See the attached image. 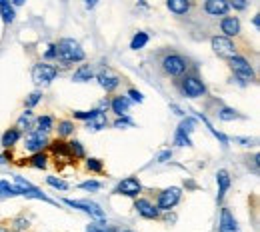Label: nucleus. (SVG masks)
Returning <instances> with one entry per match:
<instances>
[{"instance_id": "11", "label": "nucleus", "mask_w": 260, "mask_h": 232, "mask_svg": "<svg viewBox=\"0 0 260 232\" xmlns=\"http://www.w3.org/2000/svg\"><path fill=\"white\" fill-rule=\"evenodd\" d=\"M64 204H66V206H72V208H78V210H82V212H86V214H90L92 218L104 220V210L100 208V204H96V202H90V200H70V198H66Z\"/></svg>"}, {"instance_id": "45", "label": "nucleus", "mask_w": 260, "mask_h": 232, "mask_svg": "<svg viewBox=\"0 0 260 232\" xmlns=\"http://www.w3.org/2000/svg\"><path fill=\"white\" fill-rule=\"evenodd\" d=\"M10 2H12V6H22L26 0H10Z\"/></svg>"}, {"instance_id": "9", "label": "nucleus", "mask_w": 260, "mask_h": 232, "mask_svg": "<svg viewBox=\"0 0 260 232\" xmlns=\"http://www.w3.org/2000/svg\"><path fill=\"white\" fill-rule=\"evenodd\" d=\"M180 196H182V190H180L178 186H170V188H166V190H162V192L158 194V200H156V208L166 212V210L174 208V206L180 202Z\"/></svg>"}, {"instance_id": "16", "label": "nucleus", "mask_w": 260, "mask_h": 232, "mask_svg": "<svg viewBox=\"0 0 260 232\" xmlns=\"http://www.w3.org/2000/svg\"><path fill=\"white\" fill-rule=\"evenodd\" d=\"M204 10L208 16H226L230 4H228V0H206Z\"/></svg>"}, {"instance_id": "32", "label": "nucleus", "mask_w": 260, "mask_h": 232, "mask_svg": "<svg viewBox=\"0 0 260 232\" xmlns=\"http://www.w3.org/2000/svg\"><path fill=\"white\" fill-rule=\"evenodd\" d=\"M58 136L60 138H66V136H70V134H74V122H70V120H62V122H58Z\"/></svg>"}, {"instance_id": "15", "label": "nucleus", "mask_w": 260, "mask_h": 232, "mask_svg": "<svg viewBox=\"0 0 260 232\" xmlns=\"http://www.w3.org/2000/svg\"><path fill=\"white\" fill-rule=\"evenodd\" d=\"M96 80H98V84H100L106 92L116 90V88H118V84H120V78H118L116 74H112L110 70H102V72H98Z\"/></svg>"}, {"instance_id": "47", "label": "nucleus", "mask_w": 260, "mask_h": 232, "mask_svg": "<svg viewBox=\"0 0 260 232\" xmlns=\"http://www.w3.org/2000/svg\"><path fill=\"white\" fill-rule=\"evenodd\" d=\"M122 232H132V230H122Z\"/></svg>"}, {"instance_id": "13", "label": "nucleus", "mask_w": 260, "mask_h": 232, "mask_svg": "<svg viewBox=\"0 0 260 232\" xmlns=\"http://www.w3.org/2000/svg\"><path fill=\"white\" fill-rule=\"evenodd\" d=\"M134 208H136V212L142 216V218H148V220H154V218H158V208L150 202V200L146 198H138L134 202Z\"/></svg>"}, {"instance_id": "39", "label": "nucleus", "mask_w": 260, "mask_h": 232, "mask_svg": "<svg viewBox=\"0 0 260 232\" xmlns=\"http://www.w3.org/2000/svg\"><path fill=\"white\" fill-rule=\"evenodd\" d=\"M40 98H42V92H38V90H36V92H32V94L26 98V106H28V108H32V106H36V104L40 102Z\"/></svg>"}, {"instance_id": "33", "label": "nucleus", "mask_w": 260, "mask_h": 232, "mask_svg": "<svg viewBox=\"0 0 260 232\" xmlns=\"http://www.w3.org/2000/svg\"><path fill=\"white\" fill-rule=\"evenodd\" d=\"M46 184L52 186V188H56V190H68V182L56 178V176H48V178H46Z\"/></svg>"}, {"instance_id": "22", "label": "nucleus", "mask_w": 260, "mask_h": 232, "mask_svg": "<svg viewBox=\"0 0 260 232\" xmlns=\"http://www.w3.org/2000/svg\"><path fill=\"white\" fill-rule=\"evenodd\" d=\"M0 16L4 20V24H12L14 18H16V12H14V6L10 0H0Z\"/></svg>"}, {"instance_id": "30", "label": "nucleus", "mask_w": 260, "mask_h": 232, "mask_svg": "<svg viewBox=\"0 0 260 232\" xmlns=\"http://www.w3.org/2000/svg\"><path fill=\"white\" fill-rule=\"evenodd\" d=\"M36 122H38V130H42V132H50L52 130V126H54V120H52V116H48V114H44V116H38L36 118Z\"/></svg>"}, {"instance_id": "26", "label": "nucleus", "mask_w": 260, "mask_h": 232, "mask_svg": "<svg viewBox=\"0 0 260 232\" xmlns=\"http://www.w3.org/2000/svg\"><path fill=\"white\" fill-rule=\"evenodd\" d=\"M32 122H34V114L32 110L28 108L26 112H22V116L18 118V122H16V128L22 132V130H32Z\"/></svg>"}, {"instance_id": "40", "label": "nucleus", "mask_w": 260, "mask_h": 232, "mask_svg": "<svg viewBox=\"0 0 260 232\" xmlns=\"http://www.w3.org/2000/svg\"><path fill=\"white\" fill-rule=\"evenodd\" d=\"M92 114H94V110H78V112H74V118H76V120H84V122H86Z\"/></svg>"}, {"instance_id": "19", "label": "nucleus", "mask_w": 260, "mask_h": 232, "mask_svg": "<svg viewBox=\"0 0 260 232\" xmlns=\"http://www.w3.org/2000/svg\"><path fill=\"white\" fill-rule=\"evenodd\" d=\"M216 184H218V202H222L224 196H226L228 188H230V184H232L230 174H228L226 170H218L216 172Z\"/></svg>"}, {"instance_id": "10", "label": "nucleus", "mask_w": 260, "mask_h": 232, "mask_svg": "<svg viewBox=\"0 0 260 232\" xmlns=\"http://www.w3.org/2000/svg\"><path fill=\"white\" fill-rule=\"evenodd\" d=\"M58 76V68L46 62H40L32 68V80L36 84H50Z\"/></svg>"}, {"instance_id": "28", "label": "nucleus", "mask_w": 260, "mask_h": 232, "mask_svg": "<svg viewBox=\"0 0 260 232\" xmlns=\"http://www.w3.org/2000/svg\"><path fill=\"white\" fill-rule=\"evenodd\" d=\"M148 44V34L146 32H136L132 36V40H130V48L132 50H140V48H144Z\"/></svg>"}, {"instance_id": "14", "label": "nucleus", "mask_w": 260, "mask_h": 232, "mask_svg": "<svg viewBox=\"0 0 260 232\" xmlns=\"http://www.w3.org/2000/svg\"><path fill=\"white\" fill-rule=\"evenodd\" d=\"M218 232H240V228H238V222H236L234 214L230 212V208H222V210H220Z\"/></svg>"}, {"instance_id": "43", "label": "nucleus", "mask_w": 260, "mask_h": 232, "mask_svg": "<svg viewBox=\"0 0 260 232\" xmlns=\"http://www.w3.org/2000/svg\"><path fill=\"white\" fill-rule=\"evenodd\" d=\"M170 158H172V152H170V150H164V152H160V154H158L156 162H168Z\"/></svg>"}, {"instance_id": "35", "label": "nucleus", "mask_w": 260, "mask_h": 232, "mask_svg": "<svg viewBox=\"0 0 260 232\" xmlns=\"http://www.w3.org/2000/svg\"><path fill=\"white\" fill-rule=\"evenodd\" d=\"M80 188H82V190L96 192V190L102 188V182H98V180H86V182H82V184H80Z\"/></svg>"}, {"instance_id": "4", "label": "nucleus", "mask_w": 260, "mask_h": 232, "mask_svg": "<svg viewBox=\"0 0 260 232\" xmlns=\"http://www.w3.org/2000/svg\"><path fill=\"white\" fill-rule=\"evenodd\" d=\"M210 44H212V50L220 56V58H234L236 54H238V50H236V44L226 38V36H212V40H210Z\"/></svg>"}, {"instance_id": "7", "label": "nucleus", "mask_w": 260, "mask_h": 232, "mask_svg": "<svg viewBox=\"0 0 260 232\" xmlns=\"http://www.w3.org/2000/svg\"><path fill=\"white\" fill-rule=\"evenodd\" d=\"M196 128V118H184L176 132H174V144L178 146H192V140H190V134L194 132Z\"/></svg>"}, {"instance_id": "2", "label": "nucleus", "mask_w": 260, "mask_h": 232, "mask_svg": "<svg viewBox=\"0 0 260 232\" xmlns=\"http://www.w3.org/2000/svg\"><path fill=\"white\" fill-rule=\"evenodd\" d=\"M162 70L164 74H168L172 78H180L188 70V60L184 56L176 54V52H170V54H166L162 58Z\"/></svg>"}, {"instance_id": "27", "label": "nucleus", "mask_w": 260, "mask_h": 232, "mask_svg": "<svg viewBox=\"0 0 260 232\" xmlns=\"http://www.w3.org/2000/svg\"><path fill=\"white\" fill-rule=\"evenodd\" d=\"M28 164L32 168H38V170H44L48 164V156L44 152H32V156L28 158Z\"/></svg>"}, {"instance_id": "24", "label": "nucleus", "mask_w": 260, "mask_h": 232, "mask_svg": "<svg viewBox=\"0 0 260 232\" xmlns=\"http://www.w3.org/2000/svg\"><path fill=\"white\" fill-rule=\"evenodd\" d=\"M20 196V188L16 184H10L8 180H0V198H14Z\"/></svg>"}, {"instance_id": "46", "label": "nucleus", "mask_w": 260, "mask_h": 232, "mask_svg": "<svg viewBox=\"0 0 260 232\" xmlns=\"http://www.w3.org/2000/svg\"><path fill=\"white\" fill-rule=\"evenodd\" d=\"M252 24H254V26H256V28H258V26H260V18H258V14H256V16H254V18H252Z\"/></svg>"}, {"instance_id": "3", "label": "nucleus", "mask_w": 260, "mask_h": 232, "mask_svg": "<svg viewBox=\"0 0 260 232\" xmlns=\"http://www.w3.org/2000/svg\"><path fill=\"white\" fill-rule=\"evenodd\" d=\"M230 68H232L234 76H236L242 84H248V82L254 80V68L250 67V62H248L246 58H242V56L236 54L234 58H230Z\"/></svg>"}, {"instance_id": "34", "label": "nucleus", "mask_w": 260, "mask_h": 232, "mask_svg": "<svg viewBox=\"0 0 260 232\" xmlns=\"http://www.w3.org/2000/svg\"><path fill=\"white\" fill-rule=\"evenodd\" d=\"M86 168H88L90 172H102V170H104V164H102V160H98V158H88V160H86Z\"/></svg>"}, {"instance_id": "23", "label": "nucleus", "mask_w": 260, "mask_h": 232, "mask_svg": "<svg viewBox=\"0 0 260 232\" xmlns=\"http://www.w3.org/2000/svg\"><path fill=\"white\" fill-rule=\"evenodd\" d=\"M20 130L18 128H8L6 132L2 134V138H0V144L4 146V148H12L18 140H20Z\"/></svg>"}, {"instance_id": "29", "label": "nucleus", "mask_w": 260, "mask_h": 232, "mask_svg": "<svg viewBox=\"0 0 260 232\" xmlns=\"http://www.w3.org/2000/svg\"><path fill=\"white\" fill-rule=\"evenodd\" d=\"M68 144V150H70V156H74V158H84V146H82V142H78V140H72V142H66Z\"/></svg>"}, {"instance_id": "21", "label": "nucleus", "mask_w": 260, "mask_h": 232, "mask_svg": "<svg viewBox=\"0 0 260 232\" xmlns=\"http://www.w3.org/2000/svg\"><path fill=\"white\" fill-rule=\"evenodd\" d=\"M166 6L172 14L176 16H182L190 10V0H166Z\"/></svg>"}, {"instance_id": "25", "label": "nucleus", "mask_w": 260, "mask_h": 232, "mask_svg": "<svg viewBox=\"0 0 260 232\" xmlns=\"http://www.w3.org/2000/svg\"><path fill=\"white\" fill-rule=\"evenodd\" d=\"M94 78V72H92V68L90 67H80L78 70H74V74H72V80L74 82H88V80H92Z\"/></svg>"}, {"instance_id": "8", "label": "nucleus", "mask_w": 260, "mask_h": 232, "mask_svg": "<svg viewBox=\"0 0 260 232\" xmlns=\"http://www.w3.org/2000/svg\"><path fill=\"white\" fill-rule=\"evenodd\" d=\"M50 142H48V136L46 132H42V130H28V134L24 136V148L28 150V152H42L46 146H48Z\"/></svg>"}, {"instance_id": "17", "label": "nucleus", "mask_w": 260, "mask_h": 232, "mask_svg": "<svg viewBox=\"0 0 260 232\" xmlns=\"http://www.w3.org/2000/svg\"><path fill=\"white\" fill-rule=\"evenodd\" d=\"M220 30L226 38H232V36H238L240 34V20L236 16H224L220 20Z\"/></svg>"}, {"instance_id": "20", "label": "nucleus", "mask_w": 260, "mask_h": 232, "mask_svg": "<svg viewBox=\"0 0 260 232\" xmlns=\"http://www.w3.org/2000/svg\"><path fill=\"white\" fill-rule=\"evenodd\" d=\"M110 108H112V112H114L116 116H126L130 108L128 96H114L112 102H110Z\"/></svg>"}, {"instance_id": "37", "label": "nucleus", "mask_w": 260, "mask_h": 232, "mask_svg": "<svg viewBox=\"0 0 260 232\" xmlns=\"http://www.w3.org/2000/svg\"><path fill=\"white\" fill-rule=\"evenodd\" d=\"M126 126H134V122L128 116H118V120L114 122V128H126Z\"/></svg>"}, {"instance_id": "1", "label": "nucleus", "mask_w": 260, "mask_h": 232, "mask_svg": "<svg viewBox=\"0 0 260 232\" xmlns=\"http://www.w3.org/2000/svg\"><path fill=\"white\" fill-rule=\"evenodd\" d=\"M86 58L82 46L72 40V38H62L58 44H56V60L62 62L64 67L68 64H74V62H82Z\"/></svg>"}, {"instance_id": "18", "label": "nucleus", "mask_w": 260, "mask_h": 232, "mask_svg": "<svg viewBox=\"0 0 260 232\" xmlns=\"http://www.w3.org/2000/svg\"><path fill=\"white\" fill-rule=\"evenodd\" d=\"M106 126H108V118H106V114H104L100 108H96L94 114L86 120V128L92 130V132H98V130H102V128H106Z\"/></svg>"}, {"instance_id": "42", "label": "nucleus", "mask_w": 260, "mask_h": 232, "mask_svg": "<svg viewBox=\"0 0 260 232\" xmlns=\"http://www.w3.org/2000/svg\"><path fill=\"white\" fill-rule=\"evenodd\" d=\"M44 58H46V60L56 58V44H50V46H48V50L44 52Z\"/></svg>"}, {"instance_id": "31", "label": "nucleus", "mask_w": 260, "mask_h": 232, "mask_svg": "<svg viewBox=\"0 0 260 232\" xmlns=\"http://www.w3.org/2000/svg\"><path fill=\"white\" fill-rule=\"evenodd\" d=\"M218 118H220V120H224V122H232V120L240 118V114H238L234 108L224 106V108H220V110H218Z\"/></svg>"}, {"instance_id": "44", "label": "nucleus", "mask_w": 260, "mask_h": 232, "mask_svg": "<svg viewBox=\"0 0 260 232\" xmlns=\"http://www.w3.org/2000/svg\"><path fill=\"white\" fill-rule=\"evenodd\" d=\"M234 142H240L242 146H252L256 140H252V138H234Z\"/></svg>"}, {"instance_id": "36", "label": "nucleus", "mask_w": 260, "mask_h": 232, "mask_svg": "<svg viewBox=\"0 0 260 232\" xmlns=\"http://www.w3.org/2000/svg\"><path fill=\"white\" fill-rule=\"evenodd\" d=\"M86 232H112V230L106 228V222H104V220H100L96 224H88V226H86Z\"/></svg>"}, {"instance_id": "41", "label": "nucleus", "mask_w": 260, "mask_h": 232, "mask_svg": "<svg viewBox=\"0 0 260 232\" xmlns=\"http://www.w3.org/2000/svg\"><path fill=\"white\" fill-rule=\"evenodd\" d=\"M128 96H130L132 100H134V102H138V104H140V102L144 100V96H142V92H138L136 88H130V90H128Z\"/></svg>"}, {"instance_id": "12", "label": "nucleus", "mask_w": 260, "mask_h": 232, "mask_svg": "<svg viewBox=\"0 0 260 232\" xmlns=\"http://www.w3.org/2000/svg\"><path fill=\"white\" fill-rule=\"evenodd\" d=\"M116 194H124V196H138L142 192V184L136 176H126L124 180H120L114 188Z\"/></svg>"}, {"instance_id": "6", "label": "nucleus", "mask_w": 260, "mask_h": 232, "mask_svg": "<svg viewBox=\"0 0 260 232\" xmlns=\"http://www.w3.org/2000/svg\"><path fill=\"white\" fill-rule=\"evenodd\" d=\"M14 184L20 188V196H24V198H36V200H44V202H48V204H54L40 188L32 186L28 180H24V176H18V174H16V176H14Z\"/></svg>"}, {"instance_id": "38", "label": "nucleus", "mask_w": 260, "mask_h": 232, "mask_svg": "<svg viewBox=\"0 0 260 232\" xmlns=\"http://www.w3.org/2000/svg\"><path fill=\"white\" fill-rule=\"evenodd\" d=\"M248 2H250V0H228V4H230L234 10H246V8H248Z\"/></svg>"}, {"instance_id": "5", "label": "nucleus", "mask_w": 260, "mask_h": 232, "mask_svg": "<svg viewBox=\"0 0 260 232\" xmlns=\"http://www.w3.org/2000/svg\"><path fill=\"white\" fill-rule=\"evenodd\" d=\"M180 88L188 98H202L206 94V86L198 76H182Z\"/></svg>"}]
</instances>
